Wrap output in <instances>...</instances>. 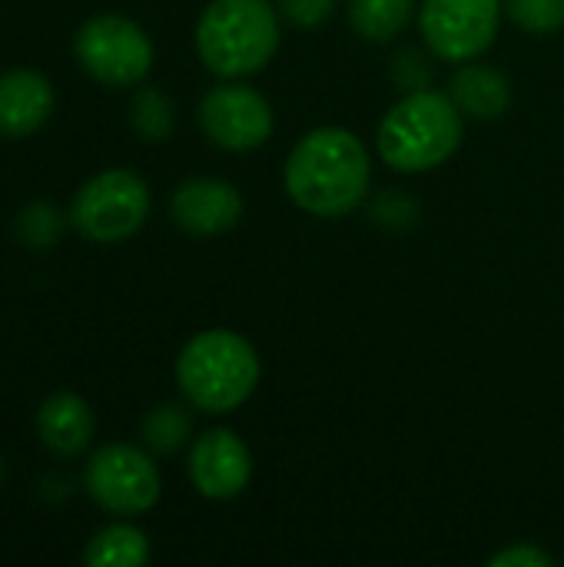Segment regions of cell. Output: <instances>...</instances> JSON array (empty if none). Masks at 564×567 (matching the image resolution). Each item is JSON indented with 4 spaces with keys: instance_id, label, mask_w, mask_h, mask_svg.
Wrapping results in <instances>:
<instances>
[{
    "instance_id": "cell-13",
    "label": "cell",
    "mask_w": 564,
    "mask_h": 567,
    "mask_svg": "<svg viewBox=\"0 0 564 567\" xmlns=\"http://www.w3.org/2000/svg\"><path fill=\"white\" fill-rule=\"evenodd\" d=\"M449 96L455 100L465 120L492 123L512 106V83L499 66L469 60L459 63L455 73L449 76Z\"/></svg>"
},
{
    "instance_id": "cell-16",
    "label": "cell",
    "mask_w": 564,
    "mask_h": 567,
    "mask_svg": "<svg viewBox=\"0 0 564 567\" xmlns=\"http://www.w3.org/2000/svg\"><path fill=\"white\" fill-rule=\"evenodd\" d=\"M83 561L90 567H143L150 561V538L126 522L106 525L90 538Z\"/></svg>"
},
{
    "instance_id": "cell-7",
    "label": "cell",
    "mask_w": 564,
    "mask_h": 567,
    "mask_svg": "<svg viewBox=\"0 0 564 567\" xmlns=\"http://www.w3.org/2000/svg\"><path fill=\"white\" fill-rule=\"evenodd\" d=\"M83 485H86V495L103 512L120 515V518L146 515L163 495V478H160L156 462L143 449L126 445V442L96 449V455L86 462Z\"/></svg>"
},
{
    "instance_id": "cell-12",
    "label": "cell",
    "mask_w": 564,
    "mask_h": 567,
    "mask_svg": "<svg viewBox=\"0 0 564 567\" xmlns=\"http://www.w3.org/2000/svg\"><path fill=\"white\" fill-rule=\"evenodd\" d=\"M53 113V86L37 70L0 73V136L20 140L37 133Z\"/></svg>"
},
{
    "instance_id": "cell-9",
    "label": "cell",
    "mask_w": 564,
    "mask_h": 567,
    "mask_svg": "<svg viewBox=\"0 0 564 567\" xmlns=\"http://www.w3.org/2000/svg\"><path fill=\"white\" fill-rule=\"evenodd\" d=\"M196 116L206 140L229 153H253L276 130L273 103L246 80H223L209 86Z\"/></svg>"
},
{
    "instance_id": "cell-15",
    "label": "cell",
    "mask_w": 564,
    "mask_h": 567,
    "mask_svg": "<svg viewBox=\"0 0 564 567\" xmlns=\"http://www.w3.org/2000/svg\"><path fill=\"white\" fill-rule=\"evenodd\" d=\"M349 27L366 43L396 40L419 13V0H349Z\"/></svg>"
},
{
    "instance_id": "cell-3",
    "label": "cell",
    "mask_w": 564,
    "mask_h": 567,
    "mask_svg": "<svg viewBox=\"0 0 564 567\" xmlns=\"http://www.w3.org/2000/svg\"><path fill=\"white\" fill-rule=\"evenodd\" d=\"M263 375L259 352L233 329L196 332L176 359V385L186 405L206 415H229L243 409Z\"/></svg>"
},
{
    "instance_id": "cell-2",
    "label": "cell",
    "mask_w": 564,
    "mask_h": 567,
    "mask_svg": "<svg viewBox=\"0 0 564 567\" xmlns=\"http://www.w3.org/2000/svg\"><path fill=\"white\" fill-rule=\"evenodd\" d=\"M465 136V116L449 90H409L382 116L376 153L396 173H429L445 166Z\"/></svg>"
},
{
    "instance_id": "cell-1",
    "label": "cell",
    "mask_w": 564,
    "mask_h": 567,
    "mask_svg": "<svg viewBox=\"0 0 564 567\" xmlns=\"http://www.w3.org/2000/svg\"><path fill=\"white\" fill-rule=\"evenodd\" d=\"M372 186V153L346 126L309 130L286 156L283 189L309 216L339 219L359 209Z\"/></svg>"
},
{
    "instance_id": "cell-17",
    "label": "cell",
    "mask_w": 564,
    "mask_h": 567,
    "mask_svg": "<svg viewBox=\"0 0 564 567\" xmlns=\"http://www.w3.org/2000/svg\"><path fill=\"white\" fill-rule=\"evenodd\" d=\"M140 435L153 455H176L193 439V415L186 412V405L163 402L143 419Z\"/></svg>"
},
{
    "instance_id": "cell-8",
    "label": "cell",
    "mask_w": 564,
    "mask_h": 567,
    "mask_svg": "<svg viewBox=\"0 0 564 567\" xmlns=\"http://www.w3.org/2000/svg\"><path fill=\"white\" fill-rule=\"evenodd\" d=\"M73 50L80 66L106 86H136L153 66V40L146 30L116 13L86 20L73 37Z\"/></svg>"
},
{
    "instance_id": "cell-18",
    "label": "cell",
    "mask_w": 564,
    "mask_h": 567,
    "mask_svg": "<svg viewBox=\"0 0 564 567\" xmlns=\"http://www.w3.org/2000/svg\"><path fill=\"white\" fill-rule=\"evenodd\" d=\"M130 116H133V130L150 140V143H163L173 126H176V113H173V103L163 90L156 86H146L133 96V106H130Z\"/></svg>"
},
{
    "instance_id": "cell-22",
    "label": "cell",
    "mask_w": 564,
    "mask_h": 567,
    "mask_svg": "<svg viewBox=\"0 0 564 567\" xmlns=\"http://www.w3.org/2000/svg\"><path fill=\"white\" fill-rule=\"evenodd\" d=\"M552 565H555V558H552L545 548L532 545V542H515V545H509V548H502V551H495V555L489 558V567H552Z\"/></svg>"
},
{
    "instance_id": "cell-5",
    "label": "cell",
    "mask_w": 564,
    "mask_h": 567,
    "mask_svg": "<svg viewBox=\"0 0 564 567\" xmlns=\"http://www.w3.org/2000/svg\"><path fill=\"white\" fill-rule=\"evenodd\" d=\"M153 199L133 169H103L86 179L70 206V223L90 243H123L143 229Z\"/></svg>"
},
{
    "instance_id": "cell-19",
    "label": "cell",
    "mask_w": 564,
    "mask_h": 567,
    "mask_svg": "<svg viewBox=\"0 0 564 567\" xmlns=\"http://www.w3.org/2000/svg\"><path fill=\"white\" fill-rule=\"evenodd\" d=\"M505 17L532 37H548L564 27V0H505Z\"/></svg>"
},
{
    "instance_id": "cell-20",
    "label": "cell",
    "mask_w": 564,
    "mask_h": 567,
    "mask_svg": "<svg viewBox=\"0 0 564 567\" xmlns=\"http://www.w3.org/2000/svg\"><path fill=\"white\" fill-rule=\"evenodd\" d=\"M63 233V216L50 206V203H33L20 213V236L23 243L37 246V249H47L60 239Z\"/></svg>"
},
{
    "instance_id": "cell-14",
    "label": "cell",
    "mask_w": 564,
    "mask_h": 567,
    "mask_svg": "<svg viewBox=\"0 0 564 567\" xmlns=\"http://www.w3.org/2000/svg\"><path fill=\"white\" fill-rule=\"evenodd\" d=\"M93 429L96 422H93L90 405L73 392L50 395L37 412V435L60 458L80 455L93 442Z\"/></svg>"
},
{
    "instance_id": "cell-4",
    "label": "cell",
    "mask_w": 564,
    "mask_h": 567,
    "mask_svg": "<svg viewBox=\"0 0 564 567\" xmlns=\"http://www.w3.org/2000/svg\"><path fill=\"white\" fill-rule=\"evenodd\" d=\"M283 40V17L269 0H209L196 20V53L219 80L266 70Z\"/></svg>"
},
{
    "instance_id": "cell-23",
    "label": "cell",
    "mask_w": 564,
    "mask_h": 567,
    "mask_svg": "<svg viewBox=\"0 0 564 567\" xmlns=\"http://www.w3.org/2000/svg\"><path fill=\"white\" fill-rule=\"evenodd\" d=\"M0 485H3V458H0Z\"/></svg>"
},
{
    "instance_id": "cell-11",
    "label": "cell",
    "mask_w": 564,
    "mask_h": 567,
    "mask_svg": "<svg viewBox=\"0 0 564 567\" xmlns=\"http://www.w3.org/2000/svg\"><path fill=\"white\" fill-rule=\"evenodd\" d=\"M170 216L189 236H219L243 219V193L226 179H186L170 196Z\"/></svg>"
},
{
    "instance_id": "cell-21",
    "label": "cell",
    "mask_w": 564,
    "mask_h": 567,
    "mask_svg": "<svg viewBox=\"0 0 564 567\" xmlns=\"http://www.w3.org/2000/svg\"><path fill=\"white\" fill-rule=\"evenodd\" d=\"M336 7H339V0H276L279 17L299 30H316V27L329 23Z\"/></svg>"
},
{
    "instance_id": "cell-6",
    "label": "cell",
    "mask_w": 564,
    "mask_h": 567,
    "mask_svg": "<svg viewBox=\"0 0 564 567\" xmlns=\"http://www.w3.org/2000/svg\"><path fill=\"white\" fill-rule=\"evenodd\" d=\"M505 20V0H419V33L425 50L445 63L482 60Z\"/></svg>"
},
{
    "instance_id": "cell-10",
    "label": "cell",
    "mask_w": 564,
    "mask_h": 567,
    "mask_svg": "<svg viewBox=\"0 0 564 567\" xmlns=\"http://www.w3.org/2000/svg\"><path fill=\"white\" fill-rule=\"evenodd\" d=\"M193 488L209 502H233L253 482V452L233 429H206L189 445Z\"/></svg>"
}]
</instances>
